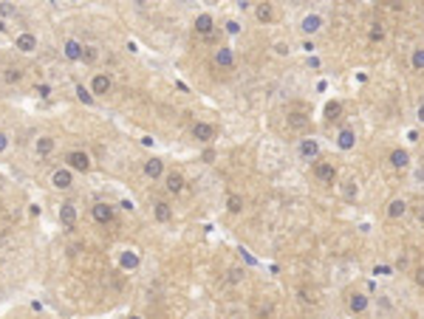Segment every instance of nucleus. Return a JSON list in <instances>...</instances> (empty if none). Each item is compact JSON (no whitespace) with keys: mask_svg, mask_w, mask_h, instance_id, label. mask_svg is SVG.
I'll list each match as a JSON object with an SVG mask.
<instances>
[{"mask_svg":"<svg viewBox=\"0 0 424 319\" xmlns=\"http://www.w3.org/2000/svg\"><path fill=\"white\" fill-rule=\"evenodd\" d=\"M122 266H125V268H136L139 266V257H136V254H125V257H122Z\"/></svg>","mask_w":424,"mask_h":319,"instance_id":"obj_31","label":"nucleus"},{"mask_svg":"<svg viewBox=\"0 0 424 319\" xmlns=\"http://www.w3.org/2000/svg\"><path fill=\"white\" fill-rule=\"evenodd\" d=\"M308 124H311V116H308V113H303V110H291V113H288V127H291V130L300 133V130H305Z\"/></svg>","mask_w":424,"mask_h":319,"instance_id":"obj_3","label":"nucleus"},{"mask_svg":"<svg viewBox=\"0 0 424 319\" xmlns=\"http://www.w3.org/2000/svg\"><path fill=\"white\" fill-rule=\"evenodd\" d=\"M243 274H246L243 268H229V274H226V283H241Z\"/></svg>","mask_w":424,"mask_h":319,"instance_id":"obj_30","label":"nucleus"},{"mask_svg":"<svg viewBox=\"0 0 424 319\" xmlns=\"http://www.w3.org/2000/svg\"><path fill=\"white\" fill-rule=\"evenodd\" d=\"M65 161H68L71 170H77V173H88L91 170V158H88V153H82V150H74V153L65 155Z\"/></svg>","mask_w":424,"mask_h":319,"instance_id":"obj_2","label":"nucleus"},{"mask_svg":"<svg viewBox=\"0 0 424 319\" xmlns=\"http://www.w3.org/2000/svg\"><path fill=\"white\" fill-rule=\"evenodd\" d=\"M51 184L57 190H68L71 187V170H57V173L51 175Z\"/></svg>","mask_w":424,"mask_h":319,"instance_id":"obj_17","label":"nucleus"},{"mask_svg":"<svg viewBox=\"0 0 424 319\" xmlns=\"http://www.w3.org/2000/svg\"><path fill=\"white\" fill-rule=\"evenodd\" d=\"M300 155H303V158H317V155H320V144H317L314 138H303V141H300Z\"/></svg>","mask_w":424,"mask_h":319,"instance_id":"obj_12","label":"nucleus"},{"mask_svg":"<svg viewBox=\"0 0 424 319\" xmlns=\"http://www.w3.org/2000/svg\"><path fill=\"white\" fill-rule=\"evenodd\" d=\"M348 308L354 311V314H365V311H368V297L359 294V291H354L351 297H348Z\"/></svg>","mask_w":424,"mask_h":319,"instance_id":"obj_8","label":"nucleus"},{"mask_svg":"<svg viewBox=\"0 0 424 319\" xmlns=\"http://www.w3.org/2000/svg\"><path fill=\"white\" fill-rule=\"evenodd\" d=\"M51 150H54V138H48V136L37 138V153H40V155H48Z\"/></svg>","mask_w":424,"mask_h":319,"instance_id":"obj_24","label":"nucleus"},{"mask_svg":"<svg viewBox=\"0 0 424 319\" xmlns=\"http://www.w3.org/2000/svg\"><path fill=\"white\" fill-rule=\"evenodd\" d=\"M410 62H413V71H424V48H416Z\"/></svg>","mask_w":424,"mask_h":319,"instance_id":"obj_26","label":"nucleus"},{"mask_svg":"<svg viewBox=\"0 0 424 319\" xmlns=\"http://www.w3.org/2000/svg\"><path fill=\"white\" fill-rule=\"evenodd\" d=\"M416 178H419V181H424V167H419V170H416Z\"/></svg>","mask_w":424,"mask_h":319,"instance_id":"obj_41","label":"nucleus"},{"mask_svg":"<svg viewBox=\"0 0 424 319\" xmlns=\"http://www.w3.org/2000/svg\"><path fill=\"white\" fill-rule=\"evenodd\" d=\"M320 28H322V17H320V14H305V17H303V31H305V34H317Z\"/></svg>","mask_w":424,"mask_h":319,"instance_id":"obj_13","label":"nucleus"},{"mask_svg":"<svg viewBox=\"0 0 424 319\" xmlns=\"http://www.w3.org/2000/svg\"><path fill=\"white\" fill-rule=\"evenodd\" d=\"M20 77H23V71H17V68L6 71V82H20Z\"/></svg>","mask_w":424,"mask_h":319,"instance_id":"obj_32","label":"nucleus"},{"mask_svg":"<svg viewBox=\"0 0 424 319\" xmlns=\"http://www.w3.org/2000/svg\"><path fill=\"white\" fill-rule=\"evenodd\" d=\"M337 144H339V150H351V147L356 144V136H354V130H339V136H337Z\"/></svg>","mask_w":424,"mask_h":319,"instance_id":"obj_18","label":"nucleus"},{"mask_svg":"<svg viewBox=\"0 0 424 319\" xmlns=\"http://www.w3.org/2000/svg\"><path fill=\"white\" fill-rule=\"evenodd\" d=\"M356 192H359V190H356V181H345V184H342V195H345V201H354Z\"/></svg>","mask_w":424,"mask_h":319,"instance_id":"obj_25","label":"nucleus"},{"mask_svg":"<svg viewBox=\"0 0 424 319\" xmlns=\"http://www.w3.org/2000/svg\"><path fill=\"white\" fill-rule=\"evenodd\" d=\"M91 215H94L96 223H111L113 220V207H108V204H94Z\"/></svg>","mask_w":424,"mask_h":319,"instance_id":"obj_4","label":"nucleus"},{"mask_svg":"<svg viewBox=\"0 0 424 319\" xmlns=\"http://www.w3.org/2000/svg\"><path fill=\"white\" fill-rule=\"evenodd\" d=\"M0 14H14V6L11 3H0Z\"/></svg>","mask_w":424,"mask_h":319,"instance_id":"obj_35","label":"nucleus"},{"mask_svg":"<svg viewBox=\"0 0 424 319\" xmlns=\"http://www.w3.org/2000/svg\"><path fill=\"white\" fill-rule=\"evenodd\" d=\"M192 136L198 138V141H212V138H215V127L207 124V121H198V124L192 127Z\"/></svg>","mask_w":424,"mask_h":319,"instance_id":"obj_7","label":"nucleus"},{"mask_svg":"<svg viewBox=\"0 0 424 319\" xmlns=\"http://www.w3.org/2000/svg\"><path fill=\"white\" fill-rule=\"evenodd\" d=\"M275 48H277V54H286V51H288V45H286V43H277Z\"/></svg>","mask_w":424,"mask_h":319,"instance_id":"obj_39","label":"nucleus"},{"mask_svg":"<svg viewBox=\"0 0 424 319\" xmlns=\"http://www.w3.org/2000/svg\"><path fill=\"white\" fill-rule=\"evenodd\" d=\"M153 212H156L158 223H167V220L173 217V209H170V204H164V201H156V204H153Z\"/></svg>","mask_w":424,"mask_h":319,"instance_id":"obj_16","label":"nucleus"},{"mask_svg":"<svg viewBox=\"0 0 424 319\" xmlns=\"http://www.w3.org/2000/svg\"><path fill=\"white\" fill-rule=\"evenodd\" d=\"M130 319H141V317H130Z\"/></svg>","mask_w":424,"mask_h":319,"instance_id":"obj_44","label":"nucleus"},{"mask_svg":"<svg viewBox=\"0 0 424 319\" xmlns=\"http://www.w3.org/2000/svg\"><path fill=\"white\" fill-rule=\"evenodd\" d=\"M419 121H424V105L419 107Z\"/></svg>","mask_w":424,"mask_h":319,"instance_id":"obj_43","label":"nucleus"},{"mask_svg":"<svg viewBox=\"0 0 424 319\" xmlns=\"http://www.w3.org/2000/svg\"><path fill=\"white\" fill-rule=\"evenodd\" d=\"M37 94L43 96V99H48L51 96V85H37Z\"/></svg>","mask_w":424,"mask_h":319,"instance_id":"obj_34","label":"nucleus"},{"mask_svg":"<svg viewBox=\"0 0 424 319\" xmlns=\"http://www.w3.org/2000/svg\"><path fill=\"white\" fill-rule=\"evenodd\" d=\"M226 204H229V212H241V209H243V198H241V195H229Z\"/></svg>","mask_w":424,"mask_h":319,"instance_id":"obj_29","label":"nucleus"},{"mask_svg":"<svg viewBox=\"0 0 424 319\" xmlns=\"http://www.w3.org/2000/svg\"><path fill=\"white\" fill-rule=\"evenodd\" d=\"M416 283L424 288V266H422V268H416Z\"/></svg>","mask_w":424,"mask_h":319,"instance_id":"obj_37","label":"nucleus"},{"mask_svg":"<svg viewBox=\"0 0 424 319\" xmlns=\"http://www.w3.org/2000/svg\"><path fill=\"white\" fill-rule=\"evenodd\" d=\"M339 116H342V105H339V102H328V105H325V119H328V121H337Z\"/></svg>","mask_w":424,"mask_h":319,"instance_id":"obj_23","label":"nucleus"},{"mask_svg":"<svg viewBox=\"0 0 424 319\" xmlns=\"http://www.w3.org/2000/svg\"><path fill=\"white\" fill-rule=\"evenodd\" d=\"M108 91H111V79L105 77V74H96L94 82H91V94L102 96V94H108Z\"/></svg>","mask_w":424,"mask_h":319,"instance_id":"obj_11","label":"nucleus"},{"mask_svg":"<svg viewBox=\"0 0 424 319\" xmlns=\"http://www.w3.org/2000/svg\"><path fill=\"white\" fill-rule=\"evenodd\" d=\"M82 60H85V62H94V60H96V48H85V51H82Z\"/></svg>","mask_w":424,"mask_h":319,"instance_id":"obj_33","label":"nucleus"},{"mask_svg":"<svg viewBox=\"0 0 424 319\" xmlns=\"http://www.w3.org/2000/svg\"><path fill=\"white\" fill-rule=\"evenodd\" d=\"M407 215V201L405 198H393L388 204V217L390 220H399V217H405Z\"/></svg>","mask_w":424,"mask_h":319,"instance_id":"obj_5","label":"nucleus"},{"mask_svg":"<svg viewBox=\"0 0 424 319\" xmlns=\"http://www.w3.org/2000/svg\"><path fill=\"white\" fill-rule=\"evenodd\" d=\"M215 65H218V68H232V65H235L232 48H218V51H215Z\"/></svg>","mask_w":424,"mask_h":319,"instance_id":"obj_10","label":"nucleus"},{"mask_svg":"<svg viewBox=\"0 0 424 319\" xmlns=\"http://www.w3.org/2000/svg\"><path fill=\"white\" fill-rule=\"evenodd\" d=\"M419 220H422V223H424V204H422V207H419Z\"/></svg>","mask_w":424,"mask_h":319,"instance_id":"obj_42","label":"nucleus"},{"mask_svg":"<svg viewBox=\"0 0 424 319\" xmlns=\"http://www.w3.org/2000/svg\"><path fill=\"white\" fill-rule=\"evenodd\" d=\"M60 220H62V226H68V229H74V226H77V209H74V204H62Z\"/></svg>","mask_w":424,"mask_h":319,"instance_id":"obj_9","label":"nucleus"},{"mask_svg":"<svg viewBox=\"0 0 424 319\" xmlns=\"http://www.w3.org/2000/svg\"><path fill=\"white\" fill-rule=\"evenodd\" d=\"M164 187H167V192H173V195H178V192L184 190V178L178 173H167V178H164Z\"/></svg>","mask_w":424,"mask_h":319,"instance_id":"obj_14","label":"nucleus"},{"mask_svg":"<svg viewBox=\"0 0 424 319\" xmlns=\"http://www.w3.org/2000/svg\"><path fill=\"white\" fill-rule=\"evenodd\" d=\"M226 31H229V34H238V31H241V26H238L235 20H229V23H226Z\"/></svg>","mask_w":424,"mask_h":319,"instance_id":"obj_36","label":"nucleus"},{"mask_svg":"<svg viewBox=\"0 0 424 319\" xmlns=\"http://www.w3.org/2000/svg\"><path fill=\"white\" fill-rule=\"evenodd\" d=\"M82 51H85V48H82V45L77 43V40H68V43H65V57H68V60H82Z\"/></svg>","mask_w":424,"mask_h":319,"instance_id":"obj_22","label":"nucleus"},{"mask_svg":"<svg viewBox=\"0 0 424 319\" xmlns=\"http://www.w3.org/2000/svg\"><path fill=\"white\" fill-rule=\"evenodd\" d=\"M390 164L396 167V170L410 167V153H407V150H393V153H390Z\"/></svg>","mask_w":424,"mask_h":319,"instance_id":"obj_15","label":"nucleus"},{"mask_svg":"<svg viewBox=\"0 0 424 319\" xmlns=\"http://www.w3.org/2000/svg\"><path fill=\"white\" fill-rule=\"evenodd\" d=\"M77 96H79V99H82L85 105H94V94H91L85 85H77Z\"/></svg>","mask_w":424,"mask_h":319,"instance_id":"obj_27","label":"nucleus"},{"mask_svg":"<svg viewBox=\"0 0 424 319\" xmlns=\"http://www.w3.org/2000/svg\"><path fill=\"white\" fill-rule=\"evenodd\" d=\"M212 31H215V20L209 17V14H201V17H195V34L209 37Z\"/></svg>","mask_w":424,"mask_h":319,"instance_id":"obj_6","label":"nucleus"},{"mask_svg":"<svg viewBox=\"0 0 424 319\" xmlns=\"http://www.w3.org/2000/svg\"><path fill=\"white\" fill-rule=\"evenodd\" d=\"M255 17H258L260 23H272V20H275V9H272L269 3H260L258 9H255Z\"/></svg>","mask_w":424,"mask_h":319,"instance_id":"obj_21","label":"nucleus"},{"mask_svg":"<svg viewBox=\"0 0 424 319\" xmlns=\"http://www.w3.org/2000/svg\"><path fill=\"white\" fill-rule=\"evenodd\" d=\"M6 144H9V138H6V136H3V133H0V153L6 150Z\"/></svg>","mask_w":424,"mask_h":319,"instance_id":"obj_40","label":"nucleus"},{"mask_svg":"<svg viewBox=\"0 0 424 319\" xmlns=\"http://www.w3.org/2000/svg\"><path fill=\"white\" fill-rule=\"evenodd\" d=\"M17 48H20L23 54H31V51L37 48V37H34V34H20V37H17Z\"/></svg>","mask_w":424,"mask_h":319,"instance_id":"obj_20","label":"nucleus"},{"mask_svg":"<svg viewBox=\"0 0 424 319\" xmlns=\"http://www.w3.org/2000/svg\"><path fill=\"white\" fill-rule=\"evenodd\" d=\"M204 161H215V150H207V153H204Z\"/></svg>","mask_w":424,"mask_h":319,"instance_id":"obj_38","label":"nucleus"},{"mask_svg":"<svg viewBox=\"0 0 424 319\" xmlns=\"http://www.w3.org/2000/svg\"><path fill=\"white\" fill-rule=\"evenodd\" d=\"M161 173H164V164H161L158 158H147V161H144V175H147V178H158Z\"/></svg>","mask_w":424,"mask_h":319,"instance_id":"obj_19","label":"nucleus"},{"mask_svg":"<svg viewBox=\"0 0 424 319\" xmlns=\"http://www.w3.org/2000/svg\"><path fill=\"white\" fill-rule=\"evenodd\" d=\"M371 40H373V43H382V40H385V28H382V23H373V28H371Z\"/></svg>","mask_w":424,"mask_h":319,"instance_id":"obj_28","label":"nucleus"},{"mask_svg":"<svg viewBox=\"0 0 424 319\" xmlns=\"http://www.w3.org/2000/svg\"><path fill=\"white\" fill-rule=\"evenodd\" d=\"M314 178L320 184H334L337 181V167L328 164V161H317L314 164Z\"/></svg>","mask_w":424,"mask_h":319,"instance_id":"obj_1","label":"nucleus"}]
</instances>
